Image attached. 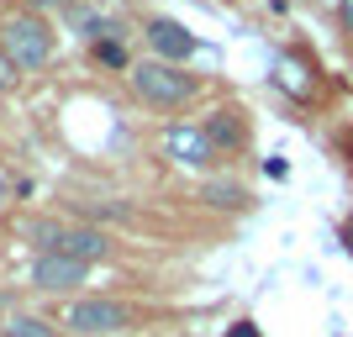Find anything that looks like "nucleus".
I'll return each mask as SVG.
<instances>
[{
    "instance_id": "obj_14",
    "label": "nucleus",
    "mask_w": 353,
    "mask_h": 337,
    "mask_svg": "<svg viewBox=\"0 0 353 337\" xmlns=\"http://www.w3.org/2000/svg\"><path fill=\"white\" fill-rule=\"evenodd\" d=\"M338 27L353 37V0H338Z\"/></svg>"
},
{
    "instance_id": "obj_10",
    "label": "nucleus",
    "mask_w": 353,
    "mask_h": 337,
    "mask_svg": "<svg viewBox=\"0 0 353 337\" xmlns=\"http://www.w3.org/2000/svg\"><path fill=\"white\" fill-rule=\"evenodd\" d=\"M248 195H243V185H232V179H211L206 185V205H243Z\"/></svg>"
},
{
    "instance_id": "obj_2",
    "label": "nucleus",
    "mask_w": 353,
    "mask_h": 337,
    "mask_svg": "<svg viewBox=\"0 0 353 337\" xmlns=\"http://www.w3.org/2000/svg\"><path fill=\"white\" fill-rule=\"evenodd\" d=\"M132 90L143 95L148 105H185L195 95V79L179 63H163V59H148L132 69Z\"/></svg>"
},
{
    "instance_id": "obj_5",
    "label": "nucleus",
    "mask_w": 353,
    "mask_h": 337,
    "mask_svg": "<svg viewBox=\"0 0 353 337\" xmlns=\"http://www.w3.org/2000/svg\"><path fill=\"white\" fill-rule=\"evenodd\" d=\"M85 269L90 264H74V258H63V253H37V264H32V285L48 290V295H59V290L85 285Z\"/></svg>"
},
{
    "instance_id": "obj_4",
    "label": "nucleus",
    "mask_w": 353,
    "mask_h": 337,
    "mask_svg": "<svg viewBox=\"0 0 353 337\" xmlns=\"http://www.w3.org/2000/svg\"><path fill=\"white\" fill-rule=\"evenodd\" d=\"M163 153L174 163H185V169H206V163L216 159L206 127H169V132H163Z\"/></svg>"
},
{
    "instance_id": "obj_3",
    "label": "nucleus",
    "mask_w": 353,
    "mask_h": 337,
    "mask_svg": "<svg viewBox=\"0 0 353 337\" xmlns=\"http://www.w3.org/2000/svg\"><path fill=\"white\" fill-rule=\"evenodd\" d=\"M63 327L85 337H117L132 327V306H121V300H74Z\"/></svg>"
},
{
    "instance_id": "obj_6",
    "label": "nucleus",
    "mask_w": 353,
    "mask_h": 337,
    "mask_svg": "<svg viewBox=\"0 0 353 337\" xmlns=\"http://www.w3.org/2000/svg\"><path fill=\"white\" fill-rule=\"evenodd\" d=\"M148 43L163 53V63H185L195 53V37L179 27V21H169V16H153V21H148Z\"/></svg>"
},
{
    "instance_id": "obj_8",
    "label": "nucleus",
    "mask_w": 353,
    "mask_h": 337,
    "mask_svg": "<svg viewBox=\"0 0 353 337\" xmlns=\"http://www.w3.org/2000/svg\"><path fill=\"white\" fill-rule=\"evenodd\" d=\"M206 137H211V147H243V121H237V111H211Z\"/></svg>"
},
{
    "instance_id": "obj_1",
    "label": "nucleus",
    "mask_w": 353,
    "mask_h": 337,
    "mask_svg": "<svg viewBox=\"0 0 353 337\" xmlns=\"http://www.w3.org/2000/svg\"><path fill=\"white\" fill-rule=\"evenodd\" d=\"M0 48H6V59L16 63V74L43 69V63L53 59V32H48V21L37 11H16V16L0 21Z\"/></svg>"
},
{
    "instance_id": "obj_12",
    "label": "nucleus",
    "mask_w": 353,
    "mask_h": 337,
    "mask_svg": "<svg viewBox=\"0 0 353 337\" xmlns=\"http://www.w3.org/2000/svg\"><path fill=\"white\" fill-rule=\"evenodd\" d=\"M79 0H27V11H74Z\"/></svg>"
},
{
    "instance_id": "obj_9",
    "label": "nucleus",
    "mask_w": 353,
    "mask_h": 337,
    "mask_svg": "<svg viewBox=\"0 0 353 337\" xmlns=\"http://www.w3.org/2000/svg\"><path fill=\"white\" fill-rule=\"evenodd\" d=\"M0 332L6 337H59V327H48L43 316H21V311H16V316H6Z\"/></svg>"
},
{
    "instance_id": "obj_15",
    "label": "nucleus",
    "mask_w": 353,
    "mask_h": 337,
    "mask_svg": "<svg viewBox=\"0 0 353 337\" xmlns=\"http://www.w3.org/2000/svg\"><path fill=\"white\" fill-rule=\"evenodd\" d=\"M348 243H353V227H348Z\"/></svg>"
},
{
    "instance_id": "obj_7",
    "label": "nucleus",
    "mask_w": 353,
    "mask_h": 337,
    "mask_svg": "<svg viewBox=\"0 0 353 337\" xmlns=\"http://www.w3.org/2000/svg\"><path fill=\"white\" fill-rule=\"evenodd\" d=\"M59 253L74 258V264H101L111 248H105V232H95V227H69L63 243H59Z\"/></svg>"
},
{
    "instance_id": "obj_11",
    "label": "nucleus",
    "mask_w": 353,
    "mask_h": 337,
    "mask_svg": "<svg viewBox=\"0 0 353 337\" xmlns=\"http://www.w3.org/2000/svg\"><path fill=\"white\" fill-rule=\"evenodd\" d=\"M90 53L101 63H127V53H121V43H90Z\"/></svg>"
},
{
    "instance_id": "obj_13",
    "label": "nucleus",
    "mask_w": 353,
    "mask_h": 337,
    "mask_svg": "<svg viewBox=\"0 0 353 337\" xmlns=\"http://www.w3.org/2000/svg\"><path fill=\"white\" fill-rule=\"evenodd\" d=\"M16 85V63L6 59V48H0V90H11Z\"/></svg>"
}]
</instances>
